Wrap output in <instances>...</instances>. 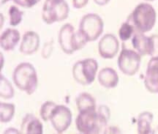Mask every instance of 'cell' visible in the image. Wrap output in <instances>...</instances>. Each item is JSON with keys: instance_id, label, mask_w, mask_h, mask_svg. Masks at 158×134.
<instances>
[{"instance_id": "1", "label": "cell", "mask_w": 158, "mask_h": 134, "mask_svg": "<svg viewBox=\"0 0 158 134\" xmlns=\"http://www.w3.org/2000/svg\"><path fill=\"white\" fill-rule=\"evenodd\" d=\"M13 80L20 90L29 95L32 94L38 85V78L35 67L29 62H22L15 68Z\"/></svg>"}, {"instance_id": "2", "label": "cell", "mask_w": 158, "mask_h": 134, "mask_svg": "<svg viewBox=\"0 0 158 134\" xmlns=\"http://www.w3.org/2000/svg\"><path fill=\"white\" fill-rule=\"evenodd\" d=\"M157 19V13L154 7L148 3H141L135 7L127 21L135 27L136 31L146 33L152 30Z\"/></svg>"}, {"instance_id": "3", "label": "cell", "mask_w": 158, "mask_h": 134, "mask_svg": "<svg viewBox=\"0 0 158 134\" xmlns=\"http://www.w3.org/2000/svg\"><path fill=\"white\" fill-rule=\"evenodd\" d=\"M86 41L80 31H75L74 27L70 23L62 27L59 33V43L65 54H72L76 51L80 50L86 46Z\"/></svg>"}, {"instance_id": "4", "label": "cell", "mask_w": 158, "mask_h": 134, "mask_svg": "<svg viewBox=\"0 0 158 134\" xmlns=\"http://www.w3.org/2000/svg\"><path fill=\"white\" fill-rule=\"evenodd\" d=\"M98 63L94 59H86L77 62L73 68V76L82 85H89L95 79Z\"/></svg>"}, {"instance_id": "5", "label": "cell", "mask_w": 158, "mask_h": 134, "mask_svg": "<svg viewBox=\"0 0 158 134\" xmlns=\"http://www.w3.org/2000/svg\"><path fill=\"white\" fill-rule=\"evenodd\" d=\"M104 29L102 19L95 13H89L83 16L78 30L84 35L87 42L96 40L102 35Z\"/></svg>"}, {"instance_id": "6", "label": "cell", "mask_w": 158, "mask_h": 134, "mask_svg": "<svg viewBox=\"0 0 158 134\" xmlns=\"http://www.w3.org/2000/svg\"><path fill=\"white\" fill-rule=\"evenodd\" d=\"M76 128L82 133H100L106 131V128L100 123L96 109L79 112L76 119Z\"/></svg>"}, {"instance_id": "7", "label": "cell", "mask_w": 158, "mask_h": 134, "mask_svg": "<svg viewBox=\"0 0 158 134\" xmlns=\"http://www.w3.org/2000/svg\"><path fill=\"white\" fill-rule=\"evenodd\" d=\"M70 7L64 0L59 3H51L45 1L42 10L43 20L47 24L64 21L68 17Z\"/></svg>"}, {"instance_id": "8", "label": "cell", "mask_w": 158, "mask_h": 134, "mask_svg": "<svg viewBox=\"0 0 158 134\" xmlns=\"http://www.w3.org/2000/svg\"><path fill=\"white\" fill-rule=\"evenodd\" d=\"M141 55L129 48H123L118 58V67L120 71L127 76H134L141 65Z\"/></svg>"}, {"instance_id": "9", "label": "cell", "mask_w": 158, "mask_h": 134, "mask_svg": "<svg viewBox=\"0 0 158 134\" xmlns=\"http://www.w3.org/2000/svg\"><path fill=\"white\" fill-rule=\"evenodd\" d=\"M50 121L57 133L64 132L72 123V113L70 108L63 105H57L51 114Z\"/></svg>"}, {"instance_id": "10", "label": "cell", "mask_w": 158, "mask_h": 134, "mask_svg": "<svg viewBox=\"0 0 158 134\" xmlns=\"http://www.w3.org/2000/svg\"><path fill=\"white\" fill-rule=\"evenodd\" d=\"M119 49V43L115 35L106 34L102 37L98 44V52L103 59H113Z\"/></svg>"}, {"instance_id": "11", "label": "cell", "mask_w": 158, "mask_h": 134, "mask_svg": "<svg viewBox=\"0 0 158 134\" xmlns=\"http://www.w3.org/2000/svg\"><path fill=\"white\" fill-rule=\"evenodd\" d=\"M144 85L152 93H158V58H152L148 63Z\"/></svg>"}, {"instance_id": "12", "label": "cell", "mask_w": 158, "mask_h": 134, "mask_svg": "<svg viewBox=\"0 0 158 134\" xmlns=\"http://www.w3.org/2000/svg\"><path fill=\"white\" fill-rule=\"evenodd\" d=\"M40 41L39 35L35 31H27L23 36L19 51L24 55L35 54L40 46Z\"/></svg>"}, {"instance_id": "13", "label": "cell", "mask_w": 158, "mask_h": 134, "mask_svg": "<svg viewBox=\"0 0 158 134\" xmlns=\"http://www.w3.org/2000/svg\"><path fill=\"white\" fill-rule=\"evenodd\" d=\"M43 124L33 114H27L23 117L21 126V133L24 134H42Z\"/></svg>"}, {"instance_id": "14", "label": "cell", "mask_w": 158, "mask_h": 134, "mask_svg": "<svg viewBox=\"0 0 158 134\" xmlns=\"http://www.w3.org/2000/svg\"><path fill=\"white\" fill-rule=\"evenodd\" d=\"M20 38L19 31L14 29H7L0 37V46L5 51H12L19 43Z\"/></svg>"}, {"instance_id": "15", "label": "cell", "mask_w": 158, "mask_h": 134, "mask_svg": "<svg viewBox=\"0 0 158 134\" xmlns=\"http://www.w3.org/2000/svg\"><path fill=\"white\" fill-rule=\"evenodd\" d=\"M98 82L105 88H114L118 83V76L113 68H105L99 72Z\"/></svg>"}, {"instance_id": "16", "label": "cell", "mask_w": 158, "mask_h": 134, "mask_svg": "<svg viewBox=\"0 0 158 134\" xmlns=\"http://www.w3.org/2000/svg\"><path fill=\"white\" fill-rule=\"evenodd\" d=\"M132 46L141 56L149 55L150 51V37L144 35V33L135 31L131 40Z\"/></svg>"}, {"instance_id": "17", "label": "cell", "mask_w": 158, "mask_h": 134, "mask_svg": "<svg viewBox=\"0 0 158 134\" xmlns=\"http://www.w3.org/2000/svg\"><path fill=\"white\" fill-rule=\"evenodd\" d=\"M76 106L78 111L96 109V103L94 98L86 92L81 93L76 98Z\"/></svg>"}, {"instance_id": "18", "label": "cell", "mask_w": 158, "mask_h": 134, "mask_svg": "<svg viewBox=\"0 0 158 134\" xmlns=\"http://www.w3.org/2000/svg\"><path fill=\"white\" fill-rule=\"evenodd\" d=\"M153 121V114L151 112L144 111L139 114L138 118V133L148 134L152 132L151 125Z\"/></svg>"}, {"instance_id": "19", "label": "cell", "mask_w": 158, "mask_h": 134, "mask_svg": "<svg viewBox=\"0 0 158 134\" xmlns=\"http://www.w3.org/2000/svg\"><path fill=\"white\" fill-rule=\"evenodd\" d=\"M15 105L13 103H0V121L7 123L10 122L15 114Z\"/></svg>"}, {"instance_id": "20", "label": "cell", "mask_w": 158, "mask_h": 134, "mask_svg": "<svg viewBox=\"0 0 158 134\" xmlns=\"http://www.w3.org/2000/svg\"><path fill=\"white\" fill-rule=\"evenodd\" d=\"M0 96L4 99H11L14 96L13 86L2 75L0 76Z\"/></svg>"}, {"instance_id": "21", "label": "cell", "mask_w": 158, "mask_h": 134, "mask_svg": "<svg viewBox=\"0 0 158 134\" xmlns=\"http://www.w3.org/2000/svg\"><path fill=\"white\" fill-rule=\"evenodd\" d=\"M135 27L129 21H126L122 24L121 27L118 30V36L122 41H127L133 36L134 33L135 32Z\"/></svg>"}, {"instance_id": "22", "label": "cell", "mask_w": 158, "mask_h": 134, "mask_svg": "<svg viewBox=\"0 0 158 134\" xmlns=\"http://www.w3.org/2000/svg\"><path fill=\"white\" fill-rule=\"evenodd\" d=\"M8 14L10 16V24L11 26H18L22 21L23 13L15 6L10 7Z\"/></svg>"}, {"instance_id": "23", "label": "cell", "mask_w": 158, "mask_h": 134, "mask_svg": "<svg viewBox=\"0 0 158 134\" xmlns=\"http://www.w3.org/2000/svg\"><path fill=\"white\" fill-rule=\"evenodd\" d=\"M57 105L52 101H46L43 104L40 108V117L45 122L50 120L51 114Z\"/></svg>"}, {"instance_id": "24", "label": "cell", "mask_w": 158, "mask_h": 134, "mask_svg": "<svg viewBox=\"0 0 158 134\" xmlns=\"http://www.w3.org/2000/svg\"><path fill=\"white\" fill-rule=\"evenodd\" d=\"M97 112H98V117L100 121V123L106 128V125H107V123L110 117L109 108L104 105L100 106V107L98 108V111Z\"/></svg>"}, {"instance_id": "25", "label": "cell", "mask_w": 158, "mask_h": 134, "mask_svg": "<svg viewBox=\"0 0 158 134\" xmlns=\"http://www.w3.org/2000/svg\"><path fill=\"white\" fill-rule=\"evenodd\" d=\"M149 56L152 58H158V35L150 36V51Z\"/></svg>"}, {"instance_id": "26", "label": "cell", "mask_w": 158, "mask_h": 134, "mask_svg": "<svg viewBox=\"0 0 158 134\" xmlns=\"http://www.w3.org/2000/svg\"><path fill=\"white\" fill-rule=\"evenodd\" d=\"M40 0H13V2L18 5L21 6L22 7H33V6L38 3Z\"/></svg>"}, {"instance_id": "27", "label": "cell", "mask_w": 158, "mask_h": 134, "mask_svg": "<svg viewBox=\"0 0 158 134\" xmlns=\"http://www.w3.org/2000/svg\"><path fill=\"white\" fill-rule=\"evenodd\" d=\"M53 51V43L48 42L45 44L42 50V57L44 59H48L51 56Z\"/></svg>"}, {"instance_id": "28", "label": "cell", "mask_w": 158, "mask_h": 134, "mask_svg": "<svg viewBox=\"0 0 158 134\" xmlns=\"http://www.w3.org/2000/svg\"><path fill=\"white\" fill-rule=\"evenodd\" d=\"M89 0H73V6L76 9H81L87 5Z\"/></svg>"}, {"instance_id": "29", "label": "cell", "mask_w": 158, "mask_h": 134, "mask_svg": "<svg viewBox=\"0 0 158 134\" xmlns=\"http://www.w3.org/2000/svg\"><path fill=\"white\" fill-rule=\"evenodd\" d=\"M94 2L97 4V5L100 6H103L109 2L110 0H94Z\"/></svg>"}, {"instance_id": "30", "label": "cell", "mask_w": 158, "mask_h": 134, "mask_svg": "<svg viewBox=\"0 0 158 134\" xmlns=\"http://www.w3.org/2000/svg\"><path fill=\"white\" fill-rule=\"evenodd\" d=\"M5 133H21V132L18 131L15 128H8L7 129L6 131H5Z\"/></svg>"}, {"instance_id": "31", "label": "cell", "mask_w": 158, "mask_h": 134, "mask_svg": "<svg viewBox=\"0 0 158 134\" xmlns=\"http://www.w3.org/2000/svg\"><path fill=\"white\" fill-rule=\"evenodd\" d=\"M45 1H48L49 2H51V3H59L63 1V0H45Z\"/></svg>"}, {"instance_id": "32", "label": "cell", "mask_w": 158, "mask_h": 134, "mask_svg": "<svg viewBox=\"0 0 158 134\" xmlns=\"http://www.w3.org/2000/svg\"><path fill=\"white\" fill-rule=\"evenodd\" d=\"M9 1H10V0H1V3H2V4H5Z\"/></svg>"}, {"instance_id": "33", "label": "cell", "mask_w": 158, "mask_h": 134, "mask_svg": "<svg viewBox=\"0 0 158 134\" xmlns=\"http://www.w3.org/2000/svg\"><path fill=\"white\" fill-rule=\"evenodd\" d=\"M145 1H148V2H153V1H155V0H145Z\"/></svg>"}]
</instances>
